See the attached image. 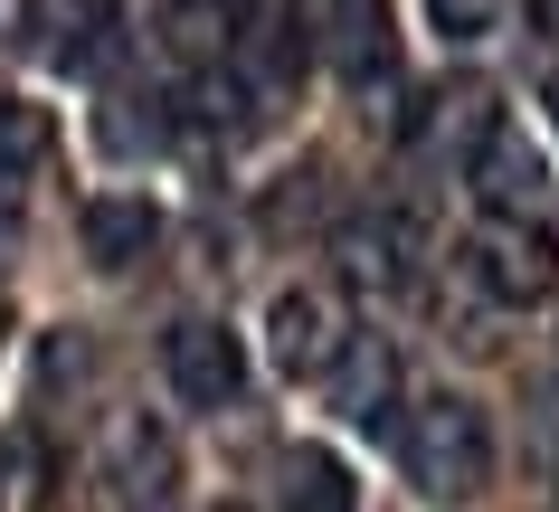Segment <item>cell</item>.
Masks as SVG:
<instances>
[{"mask_svg":"<svg viewBox=\"0 0 559 512\" xmlns=\"http://www.w3.org/2000/svg\"><path fill=\"white\" fill-rule=\"evenodd\" d=\"M48 143H58L48 105H20V95H0V171H38V162H48Z\"/></svg>","mask_w":559,"mask_h":512,"instance_id":"cell-12","label":"cell"},{"mask_svg":"<svg viewBox=\"0 0 559 512\" xmlns=\"http://www.w3.org/2000/svg\"><path fill=\"white\" fill-rule=\"evenodd\" d=\"M105 493H115V512H171L180 503V446L162 418L123 408L105 427Z\"/></svg>","mask_w":559,"mask_h":512,"instance_id":"cell-2","label":"cell"},{"mask_svg":"<svg viewBox=\"0 0 559 512\" xmlns=\"http://www.w3.org/2000/svg\"><path fill=\"white\" fill-rule=\"evenodd\" d=\"M171 48L190 67H209L228 48V0H171Z\"/></svg>","mask_w":559,"mask_h":512,"instance_id":"cell-13","label":"cell"},{"mask_svg":"<svg viewBox=\"0 0 559 512\" xmlns=\"http://www.w3.org/2000/svg\"><path fill=\"white\" fill-rule=\"evenodd\" d=\"M275 512H360V484L332 446H285V465H275Z\"/></svg>","mask_w":559,"mask_h":512,"instance_id":"cell-8","label":"cell"},{"mask_svg":"<svg viewBox=\"0 0 559 512\" xmlns=\"http://www.w3.org/2000/svg\"><path fill=\"white\" fill-rule=\"evenodd\" d=\"M76 238H86V257L105 275H123V266H143L152 247H162V210H152L143 190H105V200H86Z\"/></svg>","mask_w":559,"mask_h":512,"instance_id":"cell-6","label":"cell"},{"mask_svg":"<svg viewBox=\"0 0 559 512\" xmlns=\"http://www.w3.org/2000/svg\"><path fill=\"white\" fill-rule=\"evenodd\" d=\"M465 275L493 303H550L559 295V247L540 238V228L493 218V228H474V238H465Z\"/></svg>","mask_w":559,"mask_h":512,"instance_id":"cell-4","label":"cell"},{"mask_svg":"<svg viewBox=\"0 0 559 512\" xmlns=\"http://www.w3.org/2000/svg\"><path fill=\"white\" fill-rule=\"evenodd\" d=\"M474 200L484 210H531L540 200V152L512 123H484V143H474Z\"/></svg>","mask_w":559,"mask_h":512,"instance_id":"cell-7","label":"cell"},{"mask_svg":"<svg viewBox=\"0 0 559 512\" xmlns=\"http://www.w3.org/2000/svg\"><path fill=\"white\" fill-rule=\"evenodd\" d=\"M162 380H171V398H190V408H228V398L247 390V352H237L228 323H171L162 332Z\"/></svg>","mask_w":559,"mask_h":512,"instance_id":"cell-5","label":"cell"},{"mask_svg":"<svg viewBox=\"0 0 559 512\" xmlns=\"http://www.w3.org/2000/svg\"><path fill=\"white\" fill-rule=\"evenodd\" d=\"M531 29H550V38H559V0H531Z\"/></svg>","mask_w":559,"mask_h":512,"instance_id":"cell-15","label":"cell"},{"mask_svg":"<svg viewBox=\"0 0 559 512\" xmlns=\"http://www.w3.org/2000/svg\"><path fill=\"white\" fill-rule=\"evenodd\" d=\"M540 105H550V123H559V76H550V86H540Z\"/></svg>","mask_w":559,"mask_h":512,"instance_id":"cell-17","label":"cell"},{"mask_svg":"<svg viewBox=\"0 0 559 512\" xmlns=\"http://www.w3.org/2000/svg\"><path fill=\"white\" fill-rule=\"evenodd\" d=\"M408 247H417L408 218H370V228H352V275L360 285H408Z\"/></svg>","mask_w":559,"mask_h":512,"instance_id":"cell-11","label":"cell"},{"mask_svg":"<svg viewBox=\"0 0 559 512\" xmlns=\"http://www.w3.org/2000/svg\"><path fill=\"white\" fill-rule=\"evenodd\" d=\"M332 398H342V418L360 427H380L389 418V398H399V361H389V342H342V361H332Z\"/></svg>","mask_w":559,"mask_h":512,"instance_id":"cell-10","label":"cell"},{"mask_svg":"<svg viewBox=\"0 0 559 512\" xmlns=\"http://www.w3.org/2000/svg\"><path fill=\"white\" fill-rule=\"evenodd\" d=\"M342 342H352V323H342V295H323V285H285L265 303V352L285 380H323L342 361Z\"/></svg>","mask_w":559,"mask_h":512,"instance_id":"cell-3","label":"cell"},{"mask_svg":"<svg viewBox=\"0 0 559 512\" xmlns=\"http://www.w3.org/2000/svg\"><path fill=\"white\" fill-rule=\"evenodd\" d=\"M105 29H115L105 0H29V48L48 67H86L95 48H105Z\"/></svg>","mask_w":559,"mask_h":512,"instance_id":"cell-9","label":"cell"},{"mask_svg":"<svg viewBox=\"0 0 559 512\" xmlns=\"http://www.w3.org/2000/svg\"><path fill=\"white\" fill-rule=\"evenodd\" d=\"M427 20H437L455 48H474V38H493V29H502V0H427Z\"/></svg>","mask_w":559,"mask_h":512,"instance_id":"cell-14","label":"cell"},{"mask_svg":"<svg viewBox=\"0 0 559 512\" xmlns=\"http://www.w3.org/2000/svg\"><path fill=\"white\" fill-rule=\"evenodd\" d=\"M399 455H408V484L427 503H474L493 484V418L465 390H437V398H417Z\"/></svg>","mask_w":559,"mask_h":512,"instance_id":"cell-1","label":"cell"},{"mask_svg":"<svg viewBox=\"0 0 559 512\" xmlns=\"http://www.w3.org/2000/svg\"><path fill=\"white\" fill-rule=\"evenodd\" d=\"M10 228H20V210H10V190H0V238H10Z\"/></svg>","mask_w":559,"mask_h":512,"instance_id":"cell-16","label":"cell"}]
</instances>
